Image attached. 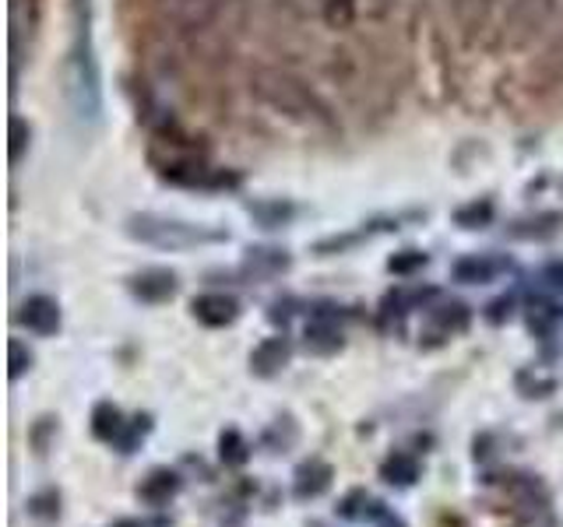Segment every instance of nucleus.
<instances>
[{
  "instance_id": "nucleus-1",
  "label": "nucleus",
  "mask_w": 563,
  "mask_h": 527,
  "mask_svg": "<svg viewBox=\"0 0 563 527\" xmlns=\"http://www.w3.org/2000/svg\"><path fill=\"white\" fill-rule=\"evenodd\" d=\"M64 99L81 127H99L102 120V75L92 43V8L75 0V32L64 60Z\"/></svg>"
},
{
  "instance_id": "nucleus-2",
  "label": "nucleus",
  "mask_w": 563,
  "mask_h": 527,
  "mask_svg": "<svg viewBox=\"0 0 563 527\" xmlns=\"http://www.w3.org/2000/svg\"><path fill=\"white\" fill-rule=\"evenodd\" d=\"M251 92L278 116H289L296 123H313V127H328L331 123V110L324 105V99L307 81L289 75V70L257 67L251 75Z\"/></svg>"
},
{
  "instance_id": "nucleus-3",
  "label": "nucleus",
  "mask_w": 563,
  "mask_h": 527,
  "mask_svg": "<svg viewBox=\"0 0 563 527\" xmlns=\"http://www.w3.org/2000/svg\"><path fill=\"white\" fill-rule=\"evenodd\" d=\"M128 236L145 243V246H158V250H194V246L205 243H219L225 239V233L208 225H194L184 218H166V215H131L128 218Z\"/></svg>"
},
{
  "instance_id": "nucleus-4",
  "label": "nucleus",
  "mask_w": 563,
  "mask_h": 527,
  "mask_svg": "<svg viewBox=\"0 0 563 527\" xmlns=\"http://www.w3.org/2000/svg\"><path fill=\"white\" fill-rule=\"evenodd\" d=\"M219 8L222 0H155V18L173 35H194L216 22Z\"/></svg>"
},
{
  "instance_id": "nucleus-5",
  "label": "nucleus",
  "mask_w": 563,
  "mask_h": 527,
  "mask_svg": "<svg viewBox=\"0 0 563 527\" xmlns=\"http://www.w3.org/2000/svg\"><path fill=\"white\" fill-rule=\"evenodd\" d=\"M556 0H510V29H515V40L525 43L545 29V22L553 18Z\"/></svg>"
},
{
  "instance_id": "nucleus-6",
  "label": "nucleus",
  "mask_w": 563,
  "mask_h": 527,
  "mask_svg": "<svg viewBox=\"0 0 563 527\" xmlns=\"http://www.w3.org/2000/svg\"><path fill=\"white\" fill-rule=\"evenodd\" d=\"M331 482H334V468L328 461H321V457H310V461H303L292 474V496L299 503H310L317 496H324Z\"/></svg>"
},
{
  "instance_id": "nucleus-7",
  "label": "nucleus",
  "mask_w": 563,
  "mask_h": 527,
  "mask_svg": "<svg viewBox=\"0 0 563 527\" xmlns=\"http://www.w3.org/2000/svg\"><path fill=\"white\" fill-rule=\"evenodd\" d=\"M18 321L40 338H49V334L60 330V306L49 295H29L22 310H18Z\"/></svg>"
},
{
  "instance_id": "nucleus-8",
  "label": "nucleus",
  "mask_w": 563,
  "mask_h": 527,
  "mask_svg": "<svg viewBox=\"0 0 563 527\" xmlns=\"http://www.w3.org/2000/svg\"><path fill=\"white\" fill-rule=\"evenodd\" d=\"M180 489H184V479L173 468H152L145 479H141V485H137V500L145 503V506L163 509Z\"/></svg>"
},
{
  "instance_id": "nucleus-9",
  "label": "nucleus",
  "mask_w": 563,
  "mask_h": 527,
  "mask_svg": "<svg viewBox=\"0 0 563 527\" xmlns=\"http://www.w3.org/2000/svg\"><path fill=\"white\" fill-rule=\"evenodd\" d=\"M194 316L205 324V327H225V324H233L236 316H240V303L233 295H222V292H208V295H198L190 303Z\"/></svg>"
},
{
  "instance_id": "nucleus-10",
  "label": "nucleus",
  "mask_w": 563,
  "mask_h": 527,
  "mask_svg": "<svg viewBox=\"0 0 563 527\" xmlns=\"http://www.w3.org/2000/svg\"><path fill=\"white\" fill-rule=\"evenodd\" d=\"M289 359H292V345H289V338H268V341H261L257 348H254V356H251V369L257 377H278L282 369L289 366Z\"/></svg>"
},
{
  "instance_id": "nucleus-11",
  "label": "nucleus",
  "mask_w": 563,
  "mask_h": 527,
  "mask_svg": "<svg viewBox=\"0 0 563 527\" xmlns=\"http://www.w3.org/2000/svg\"><path fill=\"white\" fill-rule=\"evenodd\" d=\"M131 292L141 299V303H166V299L176 295V274L163 271V268L141 271L131 278Z\"/></svg>"
},
{
  "instance_id": "nucleus-12",
  "label": "nucleus",
  "mask_w": 563,
  "mask_h": 527,
  "mask_svg": "<svg viewBox=\"0 0 563 527\" xmlns=\"http://www.w3.org/2000/svg\"><path fill=\"white\" fill-rule=\"evenodd\" d=\"M468 324H472V313H468L465 303H444V306L430 310V334L440 341L468 330Z\"/></svg>"
},
{
  "instance_id": "nucleus-13",
  "label": "nucleus",
  "mask_w": 563,
  "mask_h": 527,
  "mask_svg": "<svg viewBox=\"0 0 563 527\" xmlns=\"http://www.w3.org/2000/svg\"><path fill=\"white\" fill-rule=\"evenodd\" d=\"M419 474H422V468H419V461L412 453H391V457H384V464H380V479L387 482V485H395V489H409V485H416L419 482Z\"/></svg>"
},
{
  "instance_id": "nucleus-14",
  "label": "nucleus",
  "mask_w": 563,
  "mask_h": 527,
  "mask_svg": "<svg viewBox=\"0 0 563 527\" xmlns=\"http://www.w3.org/2000/svg\"><path fill=\"white\" fill-rule=\"evenodd\" d=\"M123 429H128V422H123V412L117 408V404L102 401L96 404L92 412V436L102 439V444H117V439L123 436Z\"/></svg>"
},
{
  "instance_id": "nucleus-15",
  "label": "nucleus",
  "mask_w": 563,
  "mask_h": 527,
  "mask_svg": "<svg viewBox=\"0 0 563 527\" xmlns=\"http://www.w3.org/2000/svg\"><path fill=\"white\" fill-rule=\"evenodd\" d=\"M504 268L500 260H489V257H465L454 264V278L465 281V285H486V281L497 278V271Z\"/></svg>"
},
{
  "instance_id": "nucleus-16",
  "label": "nucleus",
  "mask_w": 563,
  "mask_h": 527,
  "mask_svg": "<svg viewBox=\"0 0 563 527\" xmlns=\"http://www.w3.org/2000/svg\"><path fill=\"white\" fill-rule=\"evenodd\" d=\"M307 348L317 351V356H331V351L342 348V330L334 327L328 316H317V321L307 327Z\"/></svg>"
},
{
  "instance_id": "nucleus-17",
  "label": "nucleus",
  "mask_w": 563,
  "mask_h": 527,
  "mask_svg": "<svg viewBox=\"0 0 563 527\" xmlns=\"http://www.w3.org/2000/svg\"><path fill=\"white\" fill-rule=\"evenodd\" d=\"M500 0H454V18L465 32H475L489 22V14L497 11Z\"/></svg>"
},
{
  "instance_id": "nucleus-18",
  "label": "nucleus",
  "mask_w": 563,
  "mask_h": 527,
  "mask_svg": "<svg viewBox=\"0 0 563 527\" xmlns=\"http://www.w3.org/2000/svg\"><path fill=\"white\" fill-rule=\"evenodd\" d=\"M219 461L225 468H243L246 461H251V444H246L240 429H225L219 436Z\"/></svg>"
},
{
  "instance_id": "nucleus-19",
  "label": "nucleus",
  "mask_w": 563,
  "mask_h": 527,
  "mask_svg": "<svg viewBox=\"0 0 563 527\" xmlns=\"http://www.w3.org/2000/svg\"><path fill=\"white\" fill-rule=\"evenodd\" d=\"M246 268H251L254 274H261V278H272V274H282L289 268V257L282 250H251V257H246Z\"/></svg>"
},
{
  "instance_id": "nucleus-20",
  "label": "nucleus",
  "mask_w": 563,
  "mask_h": 527,
  "mask_svg": "<svg viewBox=\"0 0 563 527\" xmlns=\"http://www.w3.org/2000/svg\"><path fill=\"white\" fill-rule=\"evenodd\" d=\"M25 509H29V517H35V520H46V524L57 520L60 517V492L57 489L35 492V496H29Z\"/></svg>"
},
{
  "instance_id": "nucleus-21",
  "label": "nucleus",
  "mask_w": 563,
  "mask_h": 527,
  "mask_svg": "<svg viewBox=\"0 0 563 527\" xmlns=\"http://www.w3.org/2000/svg\"><path fill=\"white\" fill-rule=\"evenodd\" d=\"M148 429H152V418H148V415L131 418V422H128V429H123V436L117 439V450H120V453H134L141 439L148 436Z\"/></svg>"
},
{
  "instance_id": "nucleus-22",
  "label": "nucleus",
  "mask_w": 563,
  "mask_h": 527,
  "mask_svg": "<svg viewBox=\"0 0 563 527\" xmlns=\"http://www.w3.org/2000/svg\"><path fill=\"white\" fill-rule=\"evenodd\" d=\"M366 506H369L366 489H352V492H345V500L339 503V517L342 520H366Z\"/></svg>"
},
{
  "instance_id": "nucleus-23",
  "label": "nucleus",
  "mask_w": 563,
  "mask_h": 527,
  "mask_svg": "<svg viewBox=\"0 0 563 527\" xmlns=\"http://www.w3.org/2000/svg\"><path fill=\"white\" fill-rule=\"evenodd\" d=\"M366 520L374 524V527H405V520H401L387 503H380V500H369V506H366Z\"/></svg>"
},
{
  "instance_id": "nucleus-24",
  "label": "nucleus",
  "mask_w": 563,
  "mask_h": 527,
  "mask_svg": "<svg viewBox=\"0 0 563 527\" xmlns=\"http://www.w3.org/2000/svg\"><path fill=\"white\" fill-rule=\"evenodd\" d=\"M8 356H11V380H18V377H25L29 373V369H32V362H35V356H32V351L22 345V341H11L8 345Z\"/></svg>"
},
{
  "instance_id": "nucleus-25",
  "label": "nucleus",
  "mask_w": 563,
  "mask_h": 527,
  "mask_svg": "<svg viewBox=\"0 0 563 527\" xmlns=\"http://www.w3.org/2000/svg\"><path fill=\"white\" fill-rule=\"evenodd\" d=\"M29 145V123L22 116H11V162L18 166Z\"/></svg>"
},
{
  "instance_id": "nucleus-26",
  "label": "nucleus",
  "mask_w": 563,
  "mask_h": 527,
  "mask_svg": "<svg viewBox=\"0 0 563 527\" xmlns=\"http://www.w3.org/2000/svg\"><path fill=\"white\" fill-rule=\"evenodd\" d=\"M419 264H427V254L409 250V257H395V260H391V271H395V274H409L412 268H419Z\"/></svg>"
},
{
  "instance_id": "nucleus-27",
  "label": "nucleus",
  "mask_w": 563,
  "mask_h": 527,
  "mask_svg": "<svg viewBox=\"0 0 563 527\" xmlns=\"http://www.w3.org/2000/svg\"><path fill=\"white\" fill-rule=\"evenodd\" d=\"M489 218V204H475V208H468V211H462V215H457V222H462V225H468L472 228V222H486Z\"/></svg>"
},
{
  "instance_id": "nucleus-28",
  "label": "nucleus",
  "mask_w": 563,
  "mask_h": 527,
  "mask_svg": "<svg viewBox=\"0 0 563 527\" xmlns=\"http://www.w3.org/2000/svg\"><path fill=\"white\" fill-rule=\"evenodd\" d=\"M296 4L299 8H303V11H310V14H328V8H331V0H296Z\"/></svg>"
},
{
  "instance_id": "nucleus-29",
  "label": "nucleus",
  "mask_w": 563,
  "mask_h": 527,
  "mask_svg": "<svg viewBox=\"0 0 563 527\" xmlns=\"http://www.w3.org/2000/svg\"><path fill=\"white\" fill-rule=\"evenodd\" d=\"M113 527H148V524H141V520H134V517H123V520H117Z\"/></svg>"
},
{
  "instance_id": "nucleus-30",
  "label": "nucleus",
  "mask_w": 563,
  "mask_h": 527,
  "mask_svg": "<svg viewBox=\"0 0 563 527\" xmlns=\"http://www.w3.org/2000/svg\"><path fill=\"white\" fill-rule=\"evenodd\" d=\"M377 4H380V8H387V4H395V0H377Z\"/></svg>"
},
{
  "instance_id": "nucleus-31",
  "label": "nucleus",
  "mask_w": 563,
  "mask_h": 527,
  "mask_svg": "<svg viewBox=\"0 0 563 527\" xmlns=\"http://www.w3.org/2000/svg\"><path fill=\"white\" fill-rule=\"evenodd\" d=\"M310 527H324V524H317V520H313V524H310Z\"/></svg>"
}]
</instances>
